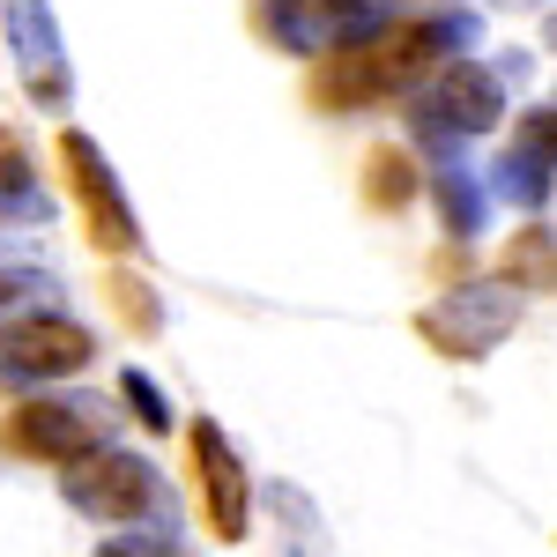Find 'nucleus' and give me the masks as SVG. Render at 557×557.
Masks as SVG:
<instances>
[{
	"mask_svg": "<svg viewBox=\"0 0 557 557\" xmlns=\"http://www.w3.org/2000/svg\"><path fill=\"white\" fill-rule=\"evenodd\" d=\"M186 446H194V483H201V520H209L215 543H246L253 528V491H246V461L231 454L223 424L194 417L186 424Z\"/></svg>",
	"mask_w": 557,
	"mask_h": 557,
	"instance_id": "4",
	"label": "nucleus"
},
{
	"mask_svg": "<svg viewBox=\"0 0 557 557\" xmlns=\"http://www.w3.org/2000/svg\"><path fill=\"white\" fill-rule=\"evenodd\" d=\"M0 446L8 454H30V461H75V454L97 446V424H89V409H75V401H15L0 417Z\"/></svg>",
	"mask_w": 557,
	"mask_h": 557,
	"instance_id": "8",
	"label": "nucleus"
},
{
	"mask_svg": "<svg viewBox=\"0 0 557 557\" xmlns=\"http://www.w3.org/2000/svg\"><path fill=\"white\" fill-rule=\"evenodd\" d=\"M8 201L23 215H45L38 186H30V164H23V149H0V215H8Z\"/></svg>",
	"mask_w": 557,
	"mask_h": 557,
	"instance_id": "14",
	"label": "nucleus"
},
{
	"mask_svg": "<svg viewBox=\"0 0 557 557\" xmlns=\"http://www.w3.org/2000/svg\"><path fill=\"white\" fill-rule=\"evenodd\" d=\"M89 357L97 343L75 320H23L0 335V372H15V380H60V372H83Z\"/></svg>",
	"mask_w": 557,
	"mask_h": 557,
	"instance_id": "9",
	"label": "nucleus"
},
{
	"mask_svg": "<svg viewBox=\"0 0 557 557\" xmlns=\"http://www.w3.org/2000/svg\"><path fill=\"white\" fill-rule=\"evenodd\" d=\"M112 305H120V320H134L141 335L157 327V298H149V283H134V275H112Z\"/></svg>",
	"mask_w": 557,
	"mask_h": 557,
	"instance_id": "15",
	"label": "nucleus"
},
{
	"mask_svg": "<svg viewBox=\"0 0 557 557\" xmlns=\"http://www.w3.org/2000/svg\"><path fill=\"white\" fill-rule=\"evenodd\" d=\"M409 120H424V127L438 134H491L498 120H506V89H498V75H483L475 60H454V67H438L424 89V104L409 112Z\"/></svg>",
	"mask_w": 557,
	"mask_h": 557,
	"instance_id": "7",
	"label": "nucleus"
},
{
	"mask_svg": "<svg viewBox=\"0 0 557 557\" xmlns=\"http://www.w3.org/2000/svg\"><path fill=\"white\" fill-rule=\"evenodd\" d=\"M417 172H431V186H438L446 231H454V238H469L475 223H483V209H475V186L461 178V164H454V157H431V164H417Z\"/></svg>",
	"mask_w": 557,
	"mask_h": 557,
	"instance_id": "12",
	"label": "nucleus"
},
{
	"mask_svg": "<svg viewBox=\"0 0 557 557\" xmlns=\"http://www.w3.org/2000/svg\"><path fill=\"white\" fill-rule=\"evenodd\" d=\"M60 172H67V194H75V209L89 223V246H104V253H141V223H134L127 194H120V178L104 164V149L89 141V134H60Z\"/></svg>",
	"mask_w": 557,
	"mask_h": 557,
	"instance_id": "2",
	"label": "nucleus"
},
{
	"mask_svg": "<svg viewBox=\"0 0 557 557\" xmlns=\"http://www.w3.org/2000/svg\"><path fill=\"white\" fill-rule=\"evenodd\" d=\"M23 290H38V275H15V268H0V305L23 298Z\"/></svg>",
	"mask_w": 557,
	"mask_h": 557,
	"instance_id": "17",
	"label": "nucleus"
},
{
	"mask_svg": "<svg viewBox=\"0 0 557 557\" xmlns=\"http://www.w3.org/2000/svg\"><path fill=\"white\" fill-rule=\"evenodd\" d=\"M498 283H513V298L520 290H550V223H528L506 246V275Z\"/></svg>",
	"mask_w": 557,
	"mask_h": 557,
	"instance_id": "10",
	"label": "nucleus"
},
{
	"mask_svg": "<svg viewBox=\"0 0 557 557\" xmlns=\"http://www.w3.org/2000/svg\"><path fill=\"white\" fill-rule=\"evenodd\" d=\"M120 401H127L134 417H141V431H172V409H164V386L149 380V372H120Z\"/></svg>",
	"mask_w": 557,
	"mask_h": 557,
	"instance_id": "13",
	"label": "nucleus"
},
{
	"mask_svg": "<svg viewBox=\"0 0 557 557\" xmlns=\"http://www.w3.org/2000/svg\"><path fill=\"white\" fill-rule=\"evenodd\" d=\"M0 30H8V52H15V75L30 89V104L67 112L75 75H67V45H60L52 8H45V0H0Z\"/></svg>",
	"mask_w": 557,
	"mask_h": 557,
	"instance_id": "3",
	"label": "nucleus"
},
{
	"mask_svg": "<svg viewBox=\"0 0 557 557\" xmlns=\"http://www.w3.org/2000/svg\"><path fill=\"white\" fill-rule=\"evenodd\" d=\"M520 320V298L513 290H483V283H461L454 298H438L431 312H417V335L431 349H446V357H483V349H498L513 335Z\"/></svg>",
	"mask_w": 557,
	"mask_h": 557,
	"instance_id": "5",
	"label": "nucleus"
},
{
	"mask_svg": "<svg viewBox=\"0 0 557 557\" xmlns=\"http://www.w3.org/2000/svg\"><path fill=\"white\" fill-rule=\"evenodd\" d=\"M417 186H424V172H417L401 149H372V157H364V194H372V209H401Z\"/></svg>",
	"mask_w": 557,
	"mask_h": 557,
	"instance_id": "11",
	"label": "nucleus"
},
{
	"mask_svg": "<svg viewBox=\"0 0 557 557\" xmlns=\"http://www.w3.org/2000/svg\"><path fill=\"white\" fill-rule=\"evenodd\" d=\"M97 557H172V543H157V535H112Z\"/></svg>",
	"mask_w": 557,
	"mask_h": 557,
	"instance_id": "16",
	"label": "nucleus"
},
{
	"mask_svg": "<svg viewBox=\"0 0 557 557\" xmlns=\"http://www.w3.org/2000/svg\"><path fill=\"white\" fill-rule=\"evenodd\" d=\"M67 498L89 520H149L157 506V475L141 454H112V446H89L67 461Z\"/></svg>",
	"mask_w": 557,
	"mask_h": 557,
	"instance_id": "6",
	"label": "nucleus"
},
{
	"mask_svg": "<svg viewBox=\"0 0 557 557\" xmlns=\"http://www.w3.org/2000/svg\"><path fill=\"white\" fill-rule=\"evenodd\" d=\"M461 30L469 23H386V30H372L357 45H335L312 67V104L320 112H349V104L394 97V89H417Z\"/></svg>",
	"mask_w": 557,
	"mask_h": 557,
	"instance_id": "1",
	"label": "nucleus"
}]
</instances>
